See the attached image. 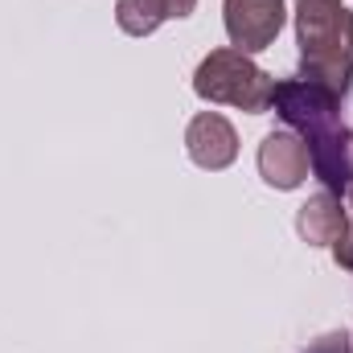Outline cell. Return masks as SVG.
I'll return each instance as SVG.
<instances>
[{
	"mask_svg": "<svg viewBox=\"0 0 353 353\" xmlns=\"http://www.w3.org/2000/svg\"><path fill=\"white\" fill-rule=\"evenodd\" d=\"M350 169H353V140H350Z\"/></svg>",
	"mask_w": 353,
	"mask_h": 353,
	"instance_id": "7c38bea8",
	"label": "cell"
},
{
	"mask_svg": "<svg viewBox=\"0 0 353 353\" xmlns=\"http://www.w3.org/2000/svg\"><path fill=\"white\" fill-rule=\"evenodd\" d=\"M226 33L239 54L267 50L283 29V0H226Z\"/></svg>",
	"mask_w": 353,
	"mask_h": 353,
	"instance_id": "277c9868",
	"label": "cell"
},
{
	"mask_svg": "<svg viewBox=\"0 0 353 353\" xmlns=\"http://www.w3.org/2000/svg\"><path fill=\"white\" fill-rule=\"evenodd\" d=\"M308 144L296 132H271L259 144V173L271 189H296L308 176Z\"/></svg>",
	"mask_w": 353,
	"mask_h": 353,
	"instance_id": "8992f818",
	"label": "cell"
},
{
	"mask_svg": "<svg viewBox=\"0 0 353 353\" xmlns=\"http://www.w3.org/2000/svg\"><path fill=\"white\" fill-rule=\"evenodd\" d=\"M185 148H189V161H193L197 169L218 173V169L234 165V157H239V132L230 128L226 115L201 111V115H193L189 128H185Z\"/></svg>",
	"mask_w": 353,
	"mask_h": 353,
	"instance_id": "5b68a950",
	"label": "cell"
},
{
	"mask_svg": "<svg viewBox=\"0 0 353 353\" xmlns=\"http://www.w3.org/2000/svg\"><path fill=\"white\" fill-rule=\"evenodd\" d=\"M304 353H353V341L345 333H329V337H321L316 345H308Z\"/></svg>",
	"mask_w": 353,
	"mask_h": 353,
	"instance_id": "30bf717a",
	"label": "cell"
},
{
	"mask_svg": "<svg viewBox=\"0 0 353 353\" xmlns=\"http://www.w3.org/2000/svg\"><path fill=\"white\" fill-rule=\"evenodd\" d=\"M193 90L205 103H226V107H239V111L259 115V111L271 107L275 79L267 70H259L239 50H214L210 58H201V66L193 74Z\"/></svg>",
	"mask_w": 353,
	"mask_h": 353,
	"instance_id": "3957f363",
	"label": "cell"
},
{
	"mask_svg": "<svg viewBox=\"0 0 353 353\" xmlns=\"http://www.w3.org/2000/svg\"><path fill=\"white\" fill-rule=\"evenodd\" d=\"M115 21H119L123 33L148 37V33H157L161 21H169V17H165V8H161L157 0H119V4H115Z\"/></svg>",
	"mask_w": 353,
	"mask_h": 353,
	"instance_id": "ba28073f",
	"label": "cell"
},
{
	"mask_svg": "<svg viewBox=\"0 0 353 353\" xmlns=\"http://www.w3.org/2000/svg\"><path fill=\"white\" fill-rule=\"evenodd\" d=\"M157 4L165 8V17H189L197 8V0H157Z\"/></svg>",
	"mask_w": 353,
	"mask_h": 353,
	"instance_id": "8fae6325",
	"label": "cell"
},
{
	"mask_svg": "<svg viewBox=\"0 0 353 353\" xmlns=\"http://www.w3.org/2000/svg\"><path fill=\"white\" fill-rule=\"evenodd\" d=\"M300 79L333 99H345L353 83V12L345 0H296Z\"/></svg>",
	"mask_w": 353,
	"mask_h": 353,
	"instance_id": "7a4b0ae2",
	"label": "cell"
},
{
	"mask_svg": "<svg viewBox=\"0 0 353 353\" xmlns=\"http://www.w3.org/2000/svg\"><path fill=\"white\" fill-rule=\"evenodd\" d=\"M271 107L279 111V119L288 128H296L308 144V165L312 173L329 185V193H345L353 185L350 169V128L341 119V99L325 94L321 87L292 79V83H275Z\"/></svg>",
	"mask_w": 353,
	"mask_h": 353,
	"instance_id": "6da1fadb",
	"label": "cell"
},
{
	"mask_svg": "<svg viewBox=\"0 0 353 353\" xmlns=\"http://www.w3.org/2000/svg\"><path fill=\"white\" fill-rule=\"evenodd\" d=\"M296 230L308 247H333L345 230V205H341V193H316L300 205V218H296Z\"/></svg>",
	"mask_w": 353,
	"mask_h": 353,
	"instance_id": "52a82bcc",
	"label": "cell"
},
{
	"mask_svg": "<svg viewBox=\"0 0 353 353\" xmlns=\"http://www.w3.org/2000/svg\"><path fill=\"white\" fill-rule=\"evenodd\" d=\"M333 255H337V267L353 271V185L345 189V230H341V239L333 243Z\"/></svg>",
	"mask_w": 353,
	"mask_h": 353,
	"instance_id": "9c48e42d",
	"label": "cell"
}]
</instances>
